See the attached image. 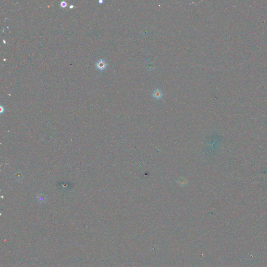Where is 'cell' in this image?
<instances>
[{
    "label": "cell",
    "instance_id": "3",
    "mask_svg": "<svg viewBox=\"0 0 267 267\" xmlns=\"http://www.w3.org/2000/svg\"><path fill=\"white\" fill-rule=\"evenodd\" d=\"M67 5V3L65 1H62L60 3V5L62 7H65Z\"/></svg>",
    "mask_w": 267,
    "mask_h": 267
},
{
    "label": "cell",
    "instance_id": "2",
    "mask_svg": "<svg viewBox=\"0 0 267 267\" xmlns=\"http://www.w3.org/2000/svg\"><path fill=\"white\" fill-rule=\"evenodd\" d=\"M163 92L161 90H159L158 88L155 89L152 93V97L156 99H160L163 96Z\"/></svg>",
    "mask_w": 267,
    "mask_h": 267
},
{
    "label": "cell",
    "instance_id": "4",
    "mask_svg": "<svg viewBox=\"0 0 267 267\" xmlns=\"http://www.w3.org/2000/svg\"><path fill=\"white\" fill-rule=\"evenodd\" d=\"M98 2H99V3H100V4H101V3H102L103 2V0H99Z\"/></svg>",
    "mask_w": 267,
    "mask_h": 267
},
{
    "label": "cell",
    "instance_id": "5",
    "mask_svg": "<svg viewBox=\"0 0 267 267\" xmlns=\"http://www.w3.org/2000/svg\"><path fill=\"white\" fill-rule=\"evenodd\" d=\"M74 7V6L73 5H70V8H73Z\"/></svg>",
    "mask_w": 267,
    "mask_h": 267
},
{
    "label": "cell",
    "instance_id": "6",
    "mask_svg": "<svg viewBox=\"0 0 267 267\" xmlns=\"http://www.w3.org/2000/svg\"><path fill=\"white\" fill-rule=\"evenodd\" d=\"M3 42H4V43H6V42H5V41L4 40H3Z\"/></svg>",
    "mask_w": 267,
    "mask_h": 267
},
{
    "label": "cell",
    "instance_id": "1",
    "mask_svg": "<svg viewBox=\"0 0 267 267\" xmlns=\"http://www.w3.org/2000/svg\"><path fill=\"white\" fill-rule=\"evenodd\" d=\"M96 66L98 69L102 71L105 69L106 67V64L104 60L103 59H100L96 63Z\"/></svg>",
    "mask_w": 267,
    "mask_h": 267
}]
</instances>
